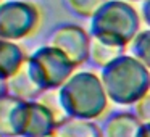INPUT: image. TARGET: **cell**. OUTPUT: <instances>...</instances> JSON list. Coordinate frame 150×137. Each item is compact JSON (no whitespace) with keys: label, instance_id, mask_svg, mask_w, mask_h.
<instances>
[{"label":"cell","instance_id":"5bb4252c","mask_svg":"<svg viewBox=\"0 0 150 137\" xmlns=\"http://www.w3.org/2000/svg\"><path fill=\"white\" fill-rule=\"evenodd\" d=\"M131 55L136 56L139 61H142L150 69V28L142 32H139L132 39V42L127 45Z\"/></svg>","mask_w":150,"mask_h":137},{"label":"cell","instance_id":"e0dca14e","mask_svg":"<svg viewBox=\"0 0 150 137\" xmlns=\"http://www.w3.org/2000/svg\"><path fill=\"white\" fill-rule=\"evenodd\" d=\"M140 13H142V20L145 21V24L150 28V0H142Z\"/></svg>","mask_w":150,"mask_h":137},{"label":"cell","instance_id":"ffe728a7","mask_svg":"<svg viewBox=\"0 0 150 137\" xmlns=\"http://www.w3.org/2000/svg\"><path fill=\"white\" fill-rule=\"evenodd\" d=\"M127 2H137V0H127Z\"/></svg>","mask_w":150,"mask_h":137},{"label":"cell","instance_id":"277c9868","mask_svg":"<svg viewBox=\"0 0 150 137\" xmlns=\"http://www.w3.org/2000/svg\"><path fill=\"white\" fill-rule=\"evenodd\" d=\"M26 66L31 78L44 92L62 87L76 68L62 50L50 44L39 47L29 58H26Z\"/></svg>","mask_w":150,"mask_h":137},{"label":"cell","instance_id":"44dd1931","mask_svg":"<svg viewBox=\"0 0 150 137\" xmlns=\"http://www.w3.org/2000/svg\"><path fill=\"white\" fill-rule=\"evenodd\" d=\"M50 137H57V136H50Z\"/></svg>","mask_w":150,"mask_h":137},{"label":"cell","instance_id":"2e32d148","mask_svg":"<svg viewBox=\"0 0 150 137\" xmlns=\"http://www.w3.org/2000/svg\"><path fill=\"white\" fill-rule=\"evenodd\" d=\"M132 107H134L132 113L139 118L140 123H142V124L150 123V90L147 92L142 98H139Z\"/></svg>","mask_w":150,"mask_h":137},{"label":"cell","instance_id":"52a82bcc","mask_svg":"<svg viewBox=\"0 0 150 137\" xmlns=\"http://www.w3.org/2000/svg\"><path fill=\"white\" fill-rule=\"evenodd\" d=\"M49 44L60 49L76 66L89 60L91 37L76 24H62L55 28L49 36Z\"/></svg>","mask_w":150,"mask_h":137},{"label":"cell","instance_id":"7a4b0ae2","mask_svg":"<svg viewBox=\"0 0 150 137\" xmlns=\"http://www.w3.org/2000/svg\"><path fill=\"white\" fill-rule=\"evenodd\" d=\"M63 110L71 118L94 119L98 118L108 105V95L102 79L91 71H76L57 89Z\"/></svg>","mask_w":150,"mask_h":137},{"label":"cell","instance_id":"9a60e30c","mask_svg":"<svg viewBox=\"0 0 150 137\" xmlns=\"http://www.w3.org/2000/svg\"><path fill=\"white\" fill-rule=\"evenodd\" d=\"M108 0H65L71 13L81 18H92Z\"/></svg>","mask_w":150,"mask_h":137},{"label":"cell","instance_id":"4fadbf2b","mask_svg":"<svg viewBox=\"0 0 150 137\" xmlns=\"http://www.w3.org/2000/svg\"><path fill=\"white\" fill-rule=\"evenodd\" d=\"M21 98L5 95L0 98V137H15L13 134V113Z\"/></svg>","mask_w":150,"mask_h":137},{"label":"cell","instance_id":"6da1fadb","mask_svg":"<svg viewBox=\"0 0 150 137\" xmlns=\"http://www.w3.org/2000/svg\"><path fill=\"white\" fill-rule=\"evenodd\" d=\"M100 79L108 100L118 105H134L150 90V69L132 55H121L102 68Z\"/></svg>","mask_w":150,"mask_h":137},{"label":"cell","instance_id":"ba28073f","mask_svg":"<svg viewBox=\"0 0 150 137\" xmlns=\"http://www.w3.org/2000/svg\"><path fill=\"white\" fill-rule=\"evenodd\" d=\"M142 123L134 113L118 111L102 123V137H139Z\"/></svg>","mask_w":150,"mask_h":137},{"label":"cell","instance_id":"9c48e42d","mask_svg":"<svg viewBox=\"0 0 150 137\" xmlns=\"http://www.w3.org/2000/svg\"><path fill=\"white\" fill-rule=\"evenodd\" d=\"M7 84H8V94L16 98H21V100H37L44 94V90L31 78L26 61L8 79Z\"/></svg>","mask_w":150,"mask_h":137},{"label":"cell","instance_id":"8992f818","mask_svg":"<svg viewBox=\"0 0 150 137\" xmlns=\"http://www.w3.org/2000/svg\"><path fill=\"white\" fill-rule=\"evenodd\" d=\"M40 13L36 5L24 0H8L0 4V39L20 40L39 26Z\"/></svg>","mask_w":150,"mask_h":137},{"label":"cell","instance_id":"d6986e66","mask_svg":"<svg viewBox=\"0 0 150 137\" xmlns=\"http://www.w3.org/2000/svg\"><path fill=\"white\" fill-rule=\"evenodd\" d=\"M139 137H150V123L142 124V129L139 132Z\"/></svg>","mask_w":150,"mask_h":137},{"label":"cell","instance_id":"7c38bea8","mask_svg":"<svg viewBox=\"0 0 150 137\" xmlns=\"http://www.w3.org/2000/svg\"><path fill=\"white\" fill-rule=\"evenodd\" d=\"M57 137H102V131L92 119L68 116L57 126Z\"/></svg>","mask_w":150,"mask_h":137},{"label":"cell","instance_id":"30bf717a","mask_svg":"<svg viewBox=\"0 0 150 137\" xmlns=\"http://www.w3.org/2000/svg\"><path fill=\"white\" fill-rule=\"evenodd\" d=\"M24 61L26 58L23 50L13 40L0 39V78L8 81L24 65Z\"/></svg>","mask_w":150,"mask_h":137},{"label":"cell","instance_id":"8fae6325","mask_svg":"<svg viewBox=\"0 0 150 137\" xmlns=\"http://www.w3.org/2000/svg\"><path fill=\"white\" fill-rule=\"evenodd\" d=\"M127 47L118 45V44L108 42V40L91 37V49H89V61L98 68H105L118 56L124 55Z\"/></svg>","mask_w":150,"mask_h":137},{"label":"cell","instance_id":"ac0fdd59","mask_svg":"<svg viewBox=\"0 0 150 137\" xmlns=\"http://www.w3.org/2000/svg\"><path fill=\"white\" fill-rule=\"evenodd\" d=\"M8 95V84L4 78H0V98Z\"/></svg>","mask_w":150,"mask_h":137},{"label":"cell","instance_id":"5b68a950","mask_svg":"<svg viewBox=\"0 0 150 137\" xmlns=\"http://www.w3.org/2000/svg\"><path fill=\"white\" fill-rule=\"evenodd\" d=\"M11 124L15 137H50L55 134L58 121L40 100H20Z\"/></svg>","mask_w":150,"mask_h":137},{"label":"cell","instance_id":"3957f363","mask_svg":"<svg viewBox=\"0 0 150 137\" xmlns=\"http://www.w3.org/2000/svg\"><path fill=\"white\" fill-rule=\"evenodd\" d=\"M139 15L124 0H108L91 18V37L127 47L139 34Z\"/></svg>","mask_w":150,"mask_h":137}]
</instances>
